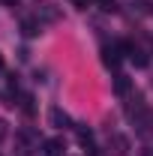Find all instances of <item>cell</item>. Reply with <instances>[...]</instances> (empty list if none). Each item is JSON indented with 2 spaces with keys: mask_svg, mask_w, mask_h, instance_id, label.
I'll return each instance as SVG.
<instances>
[{
  "mask_svg": "<svg viewBox=\"0 0 153 156\" xmlns=\"http://www.w3.org/2000/svg\"><path fill=\"white\" fill-rule=\"evenodd\" d=\"M36 15H39L42 21H57V18H60V12L54 9V6H51V3H39Z\"/></svg>",
  "mask_w": 153,
  "mask_h": 156,
  "instance_id": "1",
  "label": "cell"
},
{
  "mask_svg": "<svg viewBox=\"0 0 153 156\" xmlns=\"http://www.w3.org/2000/svg\"><path fill=\"white\" fill-rule=\"evenodd\" d=\"M87 3H90V0H75V6H78V9H87Z\"/></svg>",
  "mask_w": 153,
  "mask_h": 156,
  "instance_id": "11",
  "label": "cell"
},
{
  "mask_svg": "<svg viewBox=\"0 0 153 156\" xmlns=\"http://www.w3.org/2000/svg\"><path fill=\"white\" fill-rule=\"evenodd\" d=\"M99 9H102V12H114L117 3H114V0H99Z\"/></svg>",
  "mask_w": 153,
  "mask_h": 156,
  "instance_id": "10",
  "label": "cell"
},
{
  "mask_svg": "<svg viewBox=\"0 0 153 156\" xmlns=\"http://www.w3.org/2000/svg\"><path fill=\"white\" fill-rule=\"evenodd\" d=\"M63 141L60 138H51V141H45V156H63Z\"/></svg>",
  "mask_w": 153,
  "mask_h": 156,
  "instance_id": "2",
  "label": "cell"
},
{
  "mask_svg": "<svg viewBox=\"0 0 153 156\" xmlns=\"http://www.w3.org/2000/svg\"><path fill=\"white\" fill-rule=\"evenodd\" d=\"M78 141H81L84 147H87V144H93V132H90V129H78Z\"/></svg>",
  "mask_w": 153,
  "mask_h": 156,
  "instance_id": "8",
  "label": "cell"
},
{
  "mask_svg": "<svg viewBox=\"0 0 153 156\" xmlns=\"http://www.w3.org/2000/svg\"><path fill=\"white\" fill-rule=\"evenodd\" d=\"M117 60H120V48H102V63L105 66H117Z\"/></svg>",
  "mask_w": 153,
  "mask_h": 156,
  "instance_id": "3",
  "label": "cell"
},
{
  "mask_svg": "<svg viewBox=\"0 0 153 156\" xmlns=\"http://www.w3.org/2000/svg\"><path fill=\"white\" fill-rule=\"evenodd\" d=\"M129 57H132V63H135V66H147V54H144V51H138V48H135Z\"/></svg>",
  "mask_w": 153,
  "mask_h": 156,
  "instance_id": "7",
  "label": "cell"
},
{
  "mask_svg": "<svg viewBox=\"0 0 153 156\" xmlns=\"http://www.w3.org/2000/svg\"><path fill=\"white\" fill-rule=\"evenodd\" d=\"M21 33H24V36H36V33H39V24L33 18H24V21H21Z\"/></svg>",
  "mask_w": 153,
  "mask_h": 156,
  "instance_id": "5",
  "label": "cell"
},
{
  "mask_svg": "<svg viewBox=\"0 0 153 156\" xmlns=\"http://www.w3.org/2000/svg\"><path fill=\"white\" fill-rule=\"evenodd\" d=\"M114 90H117V93H129V78H126V75H117L114 78Z\"/></svg>",
  "mask_w": 153,
  "mask_h": 156,
  "instance_id": "6",
  "label": "cell"
},
{
  "mask_svg": "<svg viewBox=\"0 0 153 156\" xmlns=\"http://www.w3.org/2000/svg\"><path fill=\"white\" fill-rule=\"evenodd\" d=\"M0 66H3V60H0Z\"/></svg>",
  "mask_w": 153,
  "mask_h": 156,
  "instance_id": "13",
  "label": "cell"
},
{
  "mask_svg": "<svg viewBox=\"0 0 153 156\" xmlns=\"http://www.w3.org/2000/svg\"><path fill=\"white\" fill-rule=\"evenodd\" d=\"M51 123H54L57 129H63V126H69V117L63 114L60 108H51Z\"/></svg>",
  "mask_w": 153,
  "mask_h": 156,
  "instance_id": "4",
  "label": "cell"
},
{
  "mask_svg": "<svg viewBox=\"0 0 153 156\" xmlns=\"http://www.w3.org/2000/svg\"><path fill=\"white\" fill-rule=\"evenodd\" d=\"M21 111H24L27 117H33V99H30V96H24V99H21Z\"/></svg>",
  "mask_w": 153,
  "mask_h": 156,
  "instance_id": "9",
  "label": "cell"
},
{
  "mask_svg": "<svg viewBox=\"0 0 153 156\" xmlns=\"http://www.w3.org/2000/svg\"><path fill=\"white\" fill-rule=\"evenodd\" d=\"M3 3H6V6H15V0H3Z\"/></svg>",
  "mask_w": 153,
  "mask_h": 156,
  "instance_id": "12",
  "label": "cell"
}]
</instances>
